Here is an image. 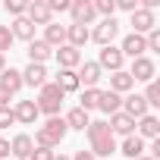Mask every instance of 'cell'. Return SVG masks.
<instances>
[{
	"mask_svg": "<svg viewBox=\"0 0 160 160\" xmlns=\"http://www.w3.org/2000/svg\"><path fill=\"white\" fill-rule=\"evenodd\" d=\"M53 154H57V151H50V148H35L28 160H53Z\"/></svg>",
	"mask_w": 160,
	"mask_h": 160,
	"instance_id": "cell-36",
	"label": "cell"
},
{
	"mask_svg": "<svg viewBox=\"0 0 160 160\" xmlns=\"http://www.w3.org/2000/svg\"><path fill=\"white\" fill-rule=\"evenodd\" d=\"M116 35H119V22H116V16H113V19H101V22L94 25L91 41H98L101 47H110V44L116 41Z\"/></svg>",
	"mask_w": 160,
	"mask_h": 160,
	"instance_id": "cell-3",
	"label": "cell"
},
{
	"mask_svg": "<svg viewBox=\"0 0 160 160\" xmlns=\"http://www.w3.org/2000/svg\"><path fill=\"white\" fill-rule=\"evenodd\" d=\"M122 113H129V116L138 122L141 116H148V113H151V107L144 104V98H141V94H129V98H122Z\"/></svg>",
	"mask_w": 160,
	"mask_h": 160,
	"instance_id": "cell-15",
	"label": "cell"
},
{
	"mask_svg": "<svg viewBox=\"0 0 160 160\" xmlns=\"http://www.w3.org/2000/svg\"><path fill=\"white\" fill-rule=\"evenodd\" d=\"M16 122V116H13V107H0V129H10Z\"/></svg>",
	"mask_w": 160,
	"mask_h": 160,
	"instance_id": "cell-35",
	"label": "cell"
},
{
	"mask_svg": "<svg viewBox=\"0 0 160 160\" xmlns=\"http://www.w3.org/2000/svg\"><path fill=\"white\" fill-rule=\"evenodd\" d=\"M144 104L148 107H160V85H157V78H154V82H148V88H144Z\"/></svg>",
	"mask_w": 160,
	"mask_h": 160,
	"instance_id": "cell-31",
	"label": "cell"
},
{
	"mask_svg": "<svg viewBox=\"0 0 160 160\" xmlns=\"http://www.w3.org/2000/svg\"><path fill=\"white\" fill-rule=\"evenodd\" d=\"M66 132H69V129H66L63 116H50V119H44V122L38 126V132H35L32 141H35V148H50V151H53V148L66 138Z\"/></svg>",
	"mask_w": 160,
	"mask_h": 160,
	"instance_id": "cell-2",
	"label": "cell"
},
{
	"mask_svg": "<svg viewBox=\"0 0 160 160\" xmlns=\"http://www.w3.org/2000/svg\"><path fill=\"white\" fill-rule=\"evenodd\" d=\"M10 32H13V38H19V41H35V25L25 19V16H19V19H13V25H10Z\"/></svg>",
	"mask_w": 160,
	"mask_h": 160,
	"instance_id": "cell-26",
	"label": "cell"
},
{
	"mask_svg": "<svg viewBox=\"0 0 160 160\" xmlns=\"http://www.w3.org/2000/svg\"><path fill=\"white\" fill-rule=\"evenodd\" d=\"M53 160H69V157L66 154H53Z\"/></svg>",
	"mask_w": 160,
	"mask_h": 160,
	"instance_id": "cell-42",
	"label": "cell"
},
{
	"mask_svg": "<svg viewBox=\"0 0 160 160\" xmlns=\"http://www.w3.org/2000/svg\"><path fill=\"white\" fill-rule=\"evenodd\" d=\"M69 13H72V25H91L94 22V7H91V0H72L69 3Z\"/></svg>",
	"mask_w": 160,
	"mask_h": 160,
	"instance_id": "cell-7",
	"label": "cell"
},
{
	"mask_svg": "<svg viewBox=\"0 0 160 160\" xmlns=\"http://www.w3.org/2000/svg\"><path fill=\"white\" fill-rule=\"evenodd\" d=\"M53 57H57L60 69H78V66H82V50H75V47H69V44L57 47Z\"/></svg>",
	"mask_w": 160,
	"mask_h": 160,
	"instance_id": "cell-12",
	"label": "cell"
},
{
	"mask_svg": "<svg viewBox=\"0 0 160 160\" xmlns=\"http://www.w3.org/2000/svg\"><path fill=\"white\" fill-rule=\"evenodd\" d=\"M22 85H28V88H44V85H47V69H44L41 63H28V66L22 69Z\"/></svg>",
	"mask_w": 160,
	"mask_h": 160,
	"instance_id": "cell-11",
	"label": "cell"
},
{
	"mask_svg": "<svg viewBox=\"0 0 160 160\" xmlns=\"http://www.w3.org/2000/svg\"><path fill=\"white\" fill-rule=\"evenodd\" d=\"M91 7H94V13H98V16L113 19V13H116V0H91Z\"/></svg>",
	"mask_w": 160,
	"mask_h": 160,
	"instance_id": "cell-30",
	"label": "cell"
},
{
	"mask_svg": "<svg viewBox=\"0 0 160 160\" xmlns=\"http://www.w3.org/2000/svg\"><path fill=\"white\" fill-rule=\"evenodd\" d=\"M75 75H78V85H85V88H98V82L104 78V72H101V66L94 63V60H82V66L75 69Z\"/></svg>",
	"mask_w": 160,
	"mask_h": 160,
	"instance_id": "cell-9",
	"label": "cell"
},
{
	"mask_svg": "<svg viewBox=\"0 0 160 160\" xmlns=\"http://www.w3.org/2000/svg\"><path fill=\"white\" fill-rule=\"evenodd\" d=\"M119 154H126L129 160H138V157L144 154V141H141L138 135H126V138H122V148H119Z\"/></svg>",
	"mask_w": 160,
	"mask_h": 160,
	"instance_id": "cell-27",
	"label": "cell"
},
{
	"mask_svg": "<svg viewBox=\"0 0 160 160\" xmlns=\"http://www.w3.org/2000/svg\"><path fill=\"white\" fill-rule=\"evenodd\" d=\"M13 116H16V122H22V126H35V119H38L41 113H38L35 101H19V104L13 107Z\"/></svg>",
	"mask_w": 160,
	"mask_h": 160,
	"instance_id": "cell-17",
	"label": "cell"
},
{
	"mask_svg": "<svg viewBox=\"0 0 160 160\" xmlns=\"http://www.w3.org/2000/svg\"><path fill=\"white\" fill-rule=\"evenodd\" d=\"M129 25H132V35H148V32L157 28V16H154L151 10H141V7H138V10L132 13Z\"/></svg>",
	"mask_w": 160,
	"mask_h": 160,
	"instance_id": "cell-8",
	"label": "cell"
},
{
	"mask_svg": "<svg viewBox=\"0 0 160 160\" xmlns=\"http://www.w3.org/2000/svg\"><path fill=\"white\" fill-rule=\"evenodd\" d=\"M98 66H101V72L107 69V72H119L122 69V63H126V57L119 53V47H101V53H98V60H94Z\"/></svg>",
	"mask_w": 160,
	"mask_h": 160,
	"instance_id": "cell-5",
	"label": "cell"
},
{
	"mask_svg": "<svg viewBox=\"0 0 160 160\" xmlns=\"http://www.w3.org/2000/svg\"><path fill=\"white\" fill-rule=\"evenodd\" d=\"M135 129H138L135 135H138L141 141H144V138H151V141H154V138H160V119H157L154 113H148V116H141V119L135 122Z\"/></svg>",
	"mask_w": 160,
	"mask_h": 160,
	"instance_id": "cell-16",
	"label": "cell"
},
{
	"mask_svg": "<svg viewBox=\"0 0 160 160\" xmlns=\"http://www.w3.org/2000/svg\"><path fill=\"white\" fill-rule=\"evenodd\" d=\"M63 98H66V94H63L53 82H47L44 88H38V101H53V104H63Z\"/></svg>",
	"mask_w": 160,
	"mask_h": 160,
	"instance_id": "cell-29",
	"label": "cell"
},
{
	"mask_svg": "<svg viewBox=\"0 0 160 160\" xmlns=\"http://www.w3.org/2000/svg\"><path fill=\"white\" fill-rule=\"evenodd\" d=\"M3 157H10V141L0 138V160H3Z\"/></svg>",
	"mask_w": 160,
	"mask_h": 160,
	"instance_id": "cell-39",
	"label": "cell"
},
{
	"mask_svg": "<svg viewBox=\"0 0 160 160\" xmlns=\"http://www.w3.org/2000/svg\"><path fill=\"white\" fill-rule=\"evenodd\" d=\"M25 53H28V63H41V66H44V63L53 57V47H47L41 38H35V41H28V50H25Z\"/></svg>",
	"mask_w": 160,
	"mask_h": 160,
	"instance_id": "cell-21",
	"label": "cell"
},
{
	"mask_svg": "<svg viewBox=\"0 0 160 160\" xmlns=\"http://www.w3.org/2000/svg\"><path fill=\"white\" fill-rule=\"evenodd\" d=\"M98 101H101V88H85L82 94H78V107H82L85 113L98 110Z\"/></svg>",
	"mask_w": 160,
	"mask_h": 160,
	"instance_id": "cell-28",
	"label": "cell"
},
{
	"mask_svg": "<svg viewBox=\"0 0 160 160\" xmlns=\"http://www.w3.org/2000/svg\"><path fill=\"white\" fill-rule=\"evenodd\" d=\"M138 160H154V157H148V154H141V157H138Z\"/></svg>",
	"mask_w": 160,
	"mask_h": 160,
	"instance_id": "cell-43",
	"label": "cell"
},
{
	"mask_svg": "<svg viewBox=\"0 0 160 160\" xmlns=\"http://www.w3.org/2000/svg\"><path fill=\"white\" fill-rule=\"evenodd\" d=\"M98 110L101 113H107V116H113V113H119L122 110V94H116V91H101V101H98Z\"/></svg>",
	"mask_w": 160,
	"mask_h": 160,
	"instance_id": "cell-22",
	"label": "cell"
},
{
	"mask_svg": "<svg viewBox=\"0 0 160 160\" xmlns=\"http://www.w3.org/2000/svg\"><path fill=\"white\" fill-rule=\"evenodd\" d=\"M13 41H16V38H13L10 25H0V53H3V57H7V50L13 47Z\"/></svg>",
	"mask_w": 160,
	"mask_h": 160,
	"instance_id": "cell-33",
	"label": "cell"
},
{
	"mask_svg": "<svg viewBox=\"0 0 160 160\" xmlns=\"http://www.w3.org/2000/svg\"><path fill=\"white\" fill-rule=\"evenodd\" d=\"M119 53L122 57H132V60H138V57H148V44H144V35H126L122 38V44H119Z\"/></svg>",
	"mask_w": 160,
	"mask_h": 160,
	"instance_id": "cell-10",
	"label": "cell"
},
{
	"mask_svg": "<svg viewBox=\"0 0 160 160\" xmlns=\"http://www.w3.org/2000/svg\"><path fill=\"white\" fill-rule=\"evenodd\" d=\"M69 3H72V0H50V13H69Z\"/></svg>",
	"mask_w": 160,
	"mask_h": 160,
	"instance_id": "cell-37",
	"label": "cell"
},
{
	"mask_svg": "<svg viewBox=\"0 0 160 160\" xmlns=\"http://www.w3.org/2000/svg\"><path fill=\"white\" fill-rule=\"evenodd\" d=\"M10 98H13L10 91H3V88H0V107H10Z\"/></svg>",
	"mask_w": 160,
	"mask_h": 160,
	"instance_id": "cell-40",
	"label": "cell"
},
{
	"mask_svg": "<svg viewBox=\"0 0 160 160\" xmlns=\"http://www.w3.org/2000/svg\"><path fill=\"white\" fill-rule=\"evenodd\" d=\"M88 41H91V28H85V25H66V44L69 47L82 50Z\"/></svg>",
	"mask_w": 160,
	"mask_h": 160,
	"instance_id": "cell-18",
	"label": "cell"
},
{
	"mask_svg": "<svg viewBox=\"0 0 160 160\" xmlns=\"http://www.w3.org/2000/svg\"><path fill=\"white\" fill-rule=\"evenodd\" d=\"M0 88L10 91V94H19L22 91V72L13 69V66H7L3 72H0Z\"/></svg>",
	"mask_w": 160,
	"mask_h": 160,
	"instance_id": "cell-19",
	"label": "cell"
},
{
	"mask_svg": "<svg viewBox=\"0 0 160 160\" xmlns=\"http://www.w3.org/2000/svg\"><path fill=\"white\" fill-rule=\"evenodd\" d=\"M132 88H135V82H132V75H129L126 69L110 72V91H116V94H129Z\"/></svg>",
	"mask_w": 160,
	"mask_h": 160,
	"instance_id": "cell-25",
	"label": "cell"
},
{
	"mask_svg": "<svg viewBox=\"0 0 160 160\" xmlns=\"http://www.w3.org/2000/svg\"><path fill=\"white\" fill-rule=\"evenodd\" d=\"M3 69H7V57H3V53H0V72H3Z\"/></svg>",
	"mask_w": 160,
	"mask_h": 160,
	"instance_id": "cell-41",
	"label": "cell"
},
{
	"mask_svg": "<svg viewBox=\"0 0 160 160\" xmlns=\"http://www.w3.org/2000/svg\"><path fill=\"white\" fill-rule=\"evenodd\" d=\"M25 19L32 25H50L53 22V13L47 7V0H32V3L25 7Z\"/></svg>",
	"mask_w": 160,
	"mask_h": 160,
	"instance_id": "cell-6",
	"label": "cell"
},
{
	"mask_svg": "<svg viewBox=\"0 0 160 160\" xmlns=\"http://www.w3.org/2000/svg\"><path fill=\"white\" fill-rule=\"evenodd\" d=\"M63 122H66V129H75V132H85L88 129V122H91V116L82 110V107H72L66 116H63Z\"/></svg>",
	"mask_w": 160,
	"mask_h": 160,
	"instance_id": "cell-23",
	"label": "cell"
},
{
	"mask_svg": "<svg viewBox=\"0 0 160 160\" xmlns=\"http://www.w3.org/2000/svg\"><path fill=\"white\" fill-rule=\"evenodd\" d=\"M144 44H148V50H160V25L144 35Z\"/></svg>",
	"mask_w": 160,
	"mask_h": 160,
	"instance_id": "cell-34",
	"label": "cell"
},
{
	"mask_svg": "<svg viewBox=\"0 0 160 160\" xmlns=\"http://www.w3.org/2000/svg\"><path fill=\"white\" fill-rule=\"evenodd\" d=\"M47 47H63L66 44V25H60V22H50V25H44V38H41Z\"/></svg>",
	"mask_w": 160,
	"mask_h": 160,
	"instance_id": "cell-20",
	"label": "cell"
},
{
	"mask_svg": "<svg viewBox=\"0 0 160 160\" xmlns=\"http://www.w3.org/2000/svg\"><path fill=\"white\" fill-rule=\"evenodd\" d=\"M107 126H110L113 138H116V135H122V138H126V135H135V119H132L129 113H122V110H119V113H113Z\"/></svg>",
	"mask_w": 160,
	"mask_h": 160,
	"instance_id": "cell-13",
	"label": "cell"
},
{
	"mask_svg": "<svg viewBox=\"0 0 160 160\" xmlns=\"http://www.w3.org/2000/svg\"><path fill=\"white\" fill-rule=\"evenodd\" d=\"M129 75H132V82H154V75H157V63H154L151 57H138V60H132Z\"/></svg>",
	"mask_w": 160,
	"mask_h": 160,
	"instance_id": "cell-4",
	"label": "cell"
},
{
	"mask_svg": "<svg viewBox=\"0 0 160 160\" xmlns=\"http://www.w3.org/2000/svg\"><path fill=\"white\" fill-rule=\"evenodd\" d=\"M53 85L66 94V91H78L82 85H78V75H75V69H60L57 72V78H53Z\"/></svg>",
	"mask_w": 160,
	"mask_h": 160,
	"instance_id": "cell-24",
	"label": "cell"
},
{
	"mask_svg": "<svg viewBox=\"0 0 160 160\" xmlns=\"http://www.w3.org/2000/svg\"><path fill=\"white\" fill-rule=\"evenodd\" d=\"M85 132H88L91 157H94V160H98V157H110V154H116V138H113V132H110L107 119H91Z\"/></svg>",
	"mask_w": 160,
	"mask_h": 160,
	"instance_id": "cell-1",
	"label": "cell"
},
{
	"mask_svg": "<svg viewBox=\"0 0 160 160\" xmlns=\"http://www.w3.org/2000/svg\"><path fill=\"white\" fill-rule=\"evenodd\" d=\"M32 151H35V141H32V135H25V132L13 135V141H10V154H13L16 160H28V157H32Z\"/></svg>",
	"mask_w": 160,
	"mask_h": 160,
	"instance_id": "cell-14",
	"label": "cell"
},
{
	"mask_svg": "<svg viewBox=\"0 0 160 160\" xmlns=\"http://www.w3.org/2000/svg\"><path fill=\"white\" fill-rule=\"evenodd\" d=\"M116 10H126V13L132 16V13L138 10V0H116Z\"/></svg>",
	"mask_w": 160,
	"mask_h": 160,
	"instance_id": "cell-38",
	"label": "cell"
},
{
	"mask_svg": "<svg viewBox=\"0 0 160 160\" xmlns=\"http://www.w3.org/2000/svg\"><path fill=\"white\" fill-rule=\"evenodd\" d=\"M25 7H28L25 0H7V3H3V10H7V13H10L13 19H19V16H25Z\"/></svg>",
	"mask_w": 160,
	"mask_h": 160,
	"instance_id": "cell-32",
	"label": "cell"
}]
</instances>
